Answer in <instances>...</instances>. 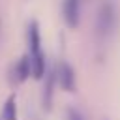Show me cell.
Returning a JSON list of instances; mask_svg holds the SVG:
<instances>
[{"mask_svg":"<svg viewBox=\"0 0 120 120\" xmlns=\"http://www.w3.org/2000/svg\"><path fill=\"white\" fill-rule=\"evenodd\" d=\"M32 75V66H30V56L24 54L17 60V64L13 66V77H11V82H24L28 77Z\"/></svg>","mask_w":120,"mask_h":120,"instance_id":"5b68a950","label":"cell"},{"mask_svg":"<svg viewBox=\"0 0 120 120\" xmlns=\"http://www.w3.org/2000/svg\"><path fill=\"white\" fill-rule=\"evenodd\" d=\"M32 120H39V118H32Z\"/></svg>","mask_w":120,"mask_h":120,"instance_id":"9c48e42d","label":"cell"},{"mask_svg":"<svg viewBox=\"0 0 120 120\" xmlns=\"http://www.w3.org/2000/svg\"><path fill=\"white\" fill-rule=\"evenodd\" d=\"M2 120H17V99L15 96H9L2 109Z\"/></svg>","mask_w":120,"mask_h":120,"instance_id":"52a82bcc","label":"cell"},{"mask_svg":"<svg viewBox=\"0 0 120 120\" xmlns=\"http://www.w3.org/2000/svg\"><path fill=\"white\" fill-rule=\"evenodd\" d=\"M105 120H107V118H105Z\"/></svg>","mask_w":120,"mask_h":120,"instance_id":"30bf717a","label":"cell"},{"mask_svg":"<svg viewBox=\"0 0 120 120\" xmlns=\"http://www.w3.org/2000/svg\"><path fill=\"white\" fill-rule=\"evenodd\" d=\"M54 82H56V71H47L45 73V86H43V107H45V111L52 109Z\"/></svg>","mask_w":120,"mask_h":120,"instance_id":"8992f818","label":"cell"},{"mask_svg":"<svg viewBox=\"0 0 120 120\" xmlns=\"http://www.w3.org/2000/svg\"><path fill=\"white\" fill-rule=\"evenodd\" d=\"M66 120H86V118H84V114H82L79 109L68 107V111H66Z\"/></svg>","mask_w":120,"mask_h":120,"instance_id":"ba28073f","label":"cell"},{"mask_svg":"<svg viewBox=\"0 0 120 120\" xmlns=\"http://www.w3.org/2000/svg\"><path fill=\"white\" fill-rule=\"evenodd\" d=\"M118 6L114 0H101L96 9L94 34L99 41H109L118 28Z\"/></svg>","mask_w":120,"mask_h":120,"instance_id":"6da1fadb","label":"cell"},{"mask_svg":"<svg viewBox=\"0 0 120 120\" xmlns=\"http://www.w3.org/2000/svg\"><path fill=\"white\" fill-rule=\"evenodd\" d=\"M28 49H30V66H32V77L34 79H43L47 73V64H45V52L41 49V32L38 21H30L28 24Z\"/></svg>","mask_w":120,"mask_h":120,"instance_id":"7a4b0ae2","label":"cell"},{"mask_svg":"<svg viewBox=\"0 0 120 120\" xmlns=\"http://www.w3.org/2000/svg\"><path fill=\"white\" fill-rule=\"evenodd\" d=\"M82 0H64L62 2V19L69 30H77L81 24Z\"/></svg>","mask_w":120,"mask_h":120,"instance_id":"3957f363","label":"cell"},{"mask_svg":"<svg viewBox=\"0 0 120 120\" xmlns=\"http://www.w3.org/2000/svg\"><path fill=\"white\" fill-rule=\"evenodd\" d=\"M54 71H56V81H58L62 90H66V92H75L77 90V75H75V69L69 62L62 60Z\"/></svg>","mask_w":120,"mask_h":120,"instance_id":"277c9868","label":"cell"}]
</instances>
